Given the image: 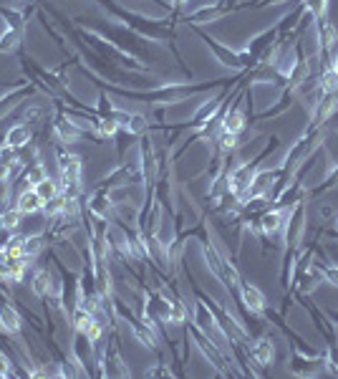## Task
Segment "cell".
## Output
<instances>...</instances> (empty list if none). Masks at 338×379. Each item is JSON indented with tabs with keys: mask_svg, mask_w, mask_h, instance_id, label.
Returning <instances> with one entry per match:
<instances>
[{
	"mask_svg": "<svg viewBox=\"0 0 338 379\" xmlns=\"http://www.w3.org/2000/svg\"><path fill=\"white\" fill-rule=\"evenodd\" d=\"M76 26L81 28L91 31V33L101 35L104 41H109L111 46H117L119 51H124L126 56L137 58V61L146 63L152 61V53H149V46H146V38L144 35H139L137 31L126 28V26H106V23H96V21H86V18H74Z\"/></svg>",
	"mask_w": 338,
	"mask_h": 379,
	"instance_id": "cell-1",
	"label": "cell"
},
{
	"mask_svg": "<svg viewBox=\"0 0 338 379\" xmlns=\"http://www.w3.org/2000/svg\"><path fill=\"white\" fill-rule=\"evenodd\" d=\"M96 3L104 8L111 18L121 21L126 28L137 31L139 35H144V38H149V41H169V43H172L174 28L167 21H159V18H146V15H139V13H131V10H124V8L119 6L117 0H96Z\"/></svg>",
	"mask_w": 338,
	"mask_h": 379,
	"instance_id": "cell-2",
	"label": "cell"
},
{
	"mask_svg": "<svg viewBox=\"0 0 338 379\" xmlns=\"http://www.w3.org/2000/svg\"><path fill=\"white\" fill-rule=\"evenodd\" d=\"M185 235L187 238H189V235H197V238H200L202 253H205V260H208V268L217 276V281L228 288V291H237V286H240V273H237V268H235L233 260H228V255H222L220 248L212 243L210 233L205 230V225L194 228V230H187Z\"/></svg>",
	"mask_w": 338,
	"mask_h": 379,
	"instance_id": "cell-3",
	"label": "cell"
},
{
	"mask_svg": "<svg viewBox=\"0 0 338 379\" xmlns=\"http://www.w3.org/2000/svg\"><path fill=\"white\" fill-rule=\"evenodd\" d=\"M194 294H197V298H200V301L205 303L210 311H212L214 321H217V326L222 329V334L228 337L230 346H233V344H248V342H250V331L245 329V323H242L237 316H233L228 309H225V306H220V303L214 301L212 296L205 294L200 286H194Z\"/></svg>",
	"mask_w": 338,
	"mask_h": 379,
	"instance_id": "cell-4",
	"label": "cell"
},
{
	"mask_svg": "<svg viewBox=\"0 0 338 379\" xmlns=\"http://www.w3.org/2000/svg\"><path fill=\"white\" fill-rule=\"evenodd\" d=\"M187 334L194 339L197 349L205 354V359H208L210 364L217 369V374H220V377H235V374H240V372H235V369H233V362H228V351L222 349V346L214 344L212 339H210L202 329H197V326H194V321L189 323Z\"/></svg>",
	"mask_w": 338,
	"mask_h": 379,
	"instance_id": "cell-5",
	"label": "cell"
},
{
	"mask_svg": "<svg viewBox=\"0 0 338 379\" xmlns=\"http://www.w3.org/2000/svg\"><path fill=\"white\" fill-rule=\"evenodd\" d=\"M56 165H58V180H61L63 192L76 197L81 190V157L56 147Z\"/></svg>",
	"mask_w": 338,
	"mask_h": 379,
	"instance_id": "cell-6",
	"label": "cell"
},
{
	"mask_svg": "<svg viewBox=\"0 0 338 379\" xmlns=\"http://www.w3.org/2000/svg\"><path fill=\"white\" fill-rule=\"evenodd\" d=\"M94 377H131L129 364L124 362L117 344V331H111V342L104 346V351L96 359V372Z\"/></svg>",
	"mask_w": 338,
	"mask_h": 379,
	"instance_id": "cell-7",
	"label": "cell"
},
{
	"mask_svg": "<svg viewBox=\"0 0 338 379\" xmlns=\"http://www.w3.org/2000/svg\"><path fill=\"white\" fill-rule=\"evenodd\" d=\"M53 134H56V140H58V144H74V142H81L89 137V129L81 124H76L74 121V117H69V114L63 112V104H61V99H53Z\"/></svg>",
	"mask_w": 338,
	"mask_h": 379,
	"instance_id": "cell-8",
	"label": "cell"
},
{
	"mask_svg": "<svg viewBox=\"0 0 338 379\" xmlns=\"http://www.w3.org/2000/svg\"><path fill=\"white\" fill-rule=\"evenodd\" d=\"M71 329L83 331L94 344H99L106 331V321H101V316L99 314H91V311L76 306V309L71 311Z\"/></svg>",
	"mask_w": 338,
	"mask_h": 379,
	"instance_id": "cell-9",
	"label": "cell"
},
{
	"mask_svg": "<svg viewBox=\"0 0 338 379\" xmlns=\"http://www.w3.org/2000/svg\"><path fill=\"white\" fill-rule=\"evenodd\" d=\"M71 354H74V359H76L78 364L83 367V372H86V377H94V372H96V349H94V342H91L83 331H74V342H71Z\"/></svg>",
	"mask_w": 338,
	"mask_h": 379,
	"instance_id": "cell-10",
	"label": "cell"
},
{
	"mask_svg": "<svg viewBox=\"0 0 338 379\" xmlns=\"http://www.w3.org/2000/svg\"><path fill=\"white\" fill-rule=\"evenodd\" d=\"M305 233V205L298 200L293 210L288 208V225H285V248L288 253H298Z\"/></svg>",
	"mask_w": 338,
	"mask_h": 379,
	"instance_id": "cell-11",
	"label": "cell"
},
{
	"mask_svg": "<svg viewBox=\"0 0 338 379\" xmlns=\"http://www.w3.org/2000/svg\"><path fill=\"white\" fill-rule=\"evenodd\" d=\"M35 92H38V86L31 84L28 78L13 81V84L6 89V92L0 94V119H3V117L10 112V109H15V106L21 104V101H28V99L33 96Z\"/></svg>",
	"mask_w": 338,
	"mask_h": 379,
	"instance_id": "cell-12",
	"label": "cell"
},
{
	"mask_svg": "<svg viewBox=\"0 0 338 379\" xmlns=\"http://www.w3.org/2000/svg\"><path fill=\"white\" fill-rule=\"evenodd\" d=\"M194 33L200 35L202 41H205V46H208L210 51L214 53V58L225 66V69H233V71H240V69H245L242 66V61H240V53H235V51H230L228 46H222L217 38H212L210 33H205V31L200 28V26H194Z\"/></svg>",
	"mask_w": 338,
	"mask_h": 379,
	"instance_id": "cell-13",
	"label": "cell"
},
{
	"mask_svg": "<svg viewBox=\"0 0 338 379\" xmlns=\"http://www.w3.org/2000/svg\"><path fill=\"white\" fill-rule=\"evenodd\" d=\"M285 218H288V208H273V210H265L257 218V233L262 235V240H273L278 233L283 230Z\"/></svg>",
	"mask_w": 338,
	"mask_h": 379,
	"instance_id": "cell-14",
	"label": "cell"
},
{
	"mask_svg": "<svg viewBox=\"0 0 338 379\" xmlns=\"http://www.w3.org/2000/svg\"><path fill=\"white\" fill-rule=\"evenodd\" d=\"M237 291H240V303L245 306V311H248V314H253V316L265 314V309H268V301H265V294H262L255 283H248V281H242V278H240V286H237Z\"/></svg>",
	"mask_w": 338,
	"mask_h": 379,
	"instance_id": "cell-15",
	"label": "cell"
},
{
	"mask_svg": "<svg viewBox=\"0 0 338 379\" xmlns=\"http://www.w3.org/2000/svg\"><path fill=\"white\" fill-rule=\"evenodd\" d=\"M0 331L8 339H21L23 331V316L15 309L13 303H8L6 298H0Z\"/></svg>",
	"mask_w": 338,
	"mask_h": 379,
	"instance_id": "cell-16",
	"label": "cell"
},
{
	"mask_svg": "<svg viewBox=\"0 0 338 379\" xmlns=\"http://www.w3.org/2000/svg\"><path fill=\"white\" fill-rule=\"evenodd\" d=\"M89 215L96 220H114L117 218V203L111 200L109 192H104V190H94L89 197Z\"/></svg>",
	"mask_w": 338,
	"mask_h": 379,
	"instance_id": "cell-17",
	"label": "cell"
},
{
	"mask_svg": "<svg viewBox=\"0 0 338 379\" xmlns=\"http://www.w3.org/2000/svg\"><path fill=\"white\" fill-rule=\"evenodd\" d=\"M248 354H250V359H253V364H255L260 372L276 364V344H273V339L270 337L257 339L255 344L248 346Z\"/></svg>",
	"mask_w": 338,
	"mask_h": 379,
	"instance_id": "cell-18",
	"label": "cell"
},
{
	"mask_svg": "<svg viewBox=\"0 0 338 379\" xmlns=\"http://www.w3.org/2000/svg\"><path fill=\"white\" fill-rule=\"evenodd\" d=\"M35 8H38V3L23 8V10H13V8L0 6V18L6 21V28L23 31V33H26V31H28V18H31V13H33Z\"/></svg>",
	"mask_w": 338,
	"mask_h": 379,
	"instance_id": "cell-19",
	"label": "cell"
},
{
	"mask_svg": "<svg viewBox=\"0 0 338 379\" xmlns=\"http://www.w3.org/2000/svg\"><path fill=\"white\" fill-rule=\"evenodd\" d=\"M8 147H15V149H23L28 147L31 142H33V132H31V126L26 121H15L13 126H8L6 137H3Z\"/></svg>",
	"mask_w": 338,
	"mask_h": 379,
	"instance_id": "cell-20",
	"label": "cell"
},
{
	"mask_svg": "<svg viewBox=\"0 0 338 379\" xmlns=\"http://www.w3.org/2000/svg\"><path fill=\"white\" fill-rule=\"evenodd\" d=\"M56 278L51 276V271H46V268H38L33 273V278H31V291H33V296H38V298H49V296H53L56 291Z\"/></svg>",
	"mask_w": 338,
	"mask_h": 379,
	"instance_id": "cell-21",
	"label": "cell"
},
{
	"mask_svg": "<svg viewBox=\"0 0 338 379\" xmlns=\"http://www.w3.org/2000/svg\"><path fill=\"white\" fill-rule=\"evenodd\" d=\"M43 200L38 197L33 187H23L15 197V208L23 212V215H33V212H43Z\"/></svg>",
	"mask_w": 338,
	"mask_h": 379,
	"instance_id": "cell-22",
	"label": "cell"
},
{
	"mask_svg": "<svg viewBox=\"0 0 338 379\" xmlns=\"http://www.w3.org/2000/svg\"><path fill=\"white\" fill-rule=\"evenodd\" d=\"M298 283H301V286H298L301 294H311V291H316L321 283H326L321 263H311V266H305L303 271H301V281H298Z\"/></svg>",
	"mask_w": 338,
	"mask_h": 379,
	"instance_id": "cell-23",
	"label": "cell"
},
{
	"mask_svg": "<svg viewBox=\"0 0 338 379\" xmlns=\"http://www.w3.org/2000/svg\"><path fill=\"white\" fill-rule=\"evenodd\" d=\"M336 43H338L336 28L331 26V21H326V15H321V18H318V46H321V53L328 56V53L336 49Z\"/></svg>",
	"mask_w": 338,
	"mask_h": 379,
	"instance_id": "cell-24",
	"label": "cell"
},
{
	"mask_svg": "<svg viewBox=\"0 0 338 379\" xmlns=\"http://www.w3.org/2000/svg\"><path fill=\"white\" fill-rule=\"evenodd\" d=\"M245 124H248V119H245V114L240 112V104H233L228 112L220 117V129H225V132L240 134L242 129H245Z\"/></svg>",
	"mask_w": 338,
	"mask_h": 379,
	"instance_id": "cell-25",
	"label": "cell"
},
{
	"mask_svg": "<svg viewBox=\"0 0 338 379\" xmlns=\"http://www.w3.org/2000/svg\"><path fill=\"white\" fill-rule=\"evenodd\" d=\"M308 74H311V63L305 61L301 53H296V61H293V66L285 71V78L290 81V86H301L305 78H308Z\"/></svg>",
	"mask_w": 338,
	"mask_h": 379,
	"instance_id": "cell-26",
	"label": "cell"
},
{
	"mask_svg": "<svg viewBox=\"0 0 338 379\" xmlns=\"http://www.w3.org/2000/svg\"><path fill=\"white\" fill-rule=\"evenodd\" d=\"M33 190L38 192V197H41L43 203H51L53 197H58V195L63 192L61 180H56V177H51V175L43 177L41 183H35V185H33Z\"/></svg>",
	"mask_w": 338,
	"mask_h": 379,
	"instance_id": "cell-27",
	"label": "cell"
},
{
	"mask_svg": "<svg viewBox=\"0 0 338 379\" xmlns=\"http://www.w3.org/2000/svg\"><path fill=\"white\" fill-rule=\"evenodd\" d=\"M214 144H217V152H220V155L230 157V155H235V149L240 147V134L220 129V132H217V140H214Z\"/></svg>",
	"mask_w": 338,
	"mask_h": 379,
	"instance_id": "cell-28",
	"label": "cell"
},
{
	"mask_svg": "<svg viewBox=\"0 0 338 379\" xmlns=\"http://www.w3.org/2000/svg\"><path fill=\"white\" fill-rule=\"evenodd\" d=\"M46 175H49V172H46V167H43V162L41 160H33V162H28L26 167H23L21 183H28V187H33V185L41 183Z\"/></svg>",
	"mask_w": 338,
	"mask_h": 379,
	"instance_id": "cell-29",
	"label": "cell"
},
{
	"mask_svg": "<svg viewBox=\"0 0 338 379\" xmlns=\"http://www.w3.org/2000/svg\"><path fill=\"white\" fill-rule=\"evenodd\" d=\"M169 323H174V326H185L187 323V306L177 294L169 296Z\"/></svg>",
	"mask_w": 338,
	"mask_h": 379,
	"instance_id": "cell-30",
	"label": "cell"
},
{
	"mask_svg": "<svg viewBox=\"0 0 338 379\" xmlns=\"http://www.w3.org/2000/svg\"><path fill=\"white\" fill-rule=\"evenodd\" d=\"M49 243V238H46V233H35V235H26V240H23V255H28V258H33L43 251V246Z\"/></svg>",
	"mask_w": 338,
	"mask_h": 379,
	"instance_id": "cell-31",
	"label": "cell"
},
{
	"mask_svg": "<svg viewBox=\"0 0 338 379\" xmlns=\"http://www.w3.org/2000/svg\"><path fill=\"white\" fill-rule=\"evenodd\" d=\"M69 197H74V195H66V192H61V195H58V197H53L51 203L43 205V215H46V218H49V220L61 218L63 210H66V203H69Z\"/></svg>",
	"mask_w": 338,
	"mask_h": 379,
	"instance_id": "cell-32",
	"label": "cell"
},
{
	"mask_svg": "<svg viewBox=\"0 0 338 379\" xmlns=\"http://www.w3.org/2000/svg\"><path fill=\"white\" fill-rule=\"evenodd\" d=\"M146 129H149V121L144 114H131L129 124L124 126V132H129L131 137H142V134H146Z\"/></svg>",
	"mask_w": 338,
	"mask_h": 379,
	"instance_id": "cell-33",
	"label": "cell"
},
{
	"mask_svg": "<svg viewBox=\"0 0 338 379\" xmlns=\"http://www.w3.org/2000/svg\"><path fill=\"white\" fill-rule=\"evenodd\" d=\"M321 92L323 94H338V69H326L321 74Z\"/></svg>",
	"mask_w": 338,
	"mask_h": 379,
	"instance_id": "cell-34",
	"label": "cell"
},
{
	"mask_svg": "<svg viewBox=\"0 0 338 379\" xmlns=\"http://www.w3.org/2000/svg\"><path fill=\"white\" fill-rule=\"evenodd\" d=\"M21 218H23V212L18 210V208H8V210H3V220H6V230L10 233V230H15L18 228V223H21Z\"/></svg>",
	"mask_w": 338,
	"mask_h": 379,
	"instance_id": "cell-35",
	"label": "cell"
},
{
	"mask_svg": "<svg viewBox=\"0 0 338 379\" xmlns=\"http://www.w3.org/2000/svg\"><path fill=\"white\" fill-rule=\"evenodd\" d=\"M13 367H15V362L10 357H8L6 351L0 349V377L6 379V377H13Z\"/></svg>",
	"mask_w": 338,
	"mask_h": 379,
	"instance_id": "cell-36",
	"label": "cell"
},
{
	"mask_svg": "<svg viewBox=\"0 0 338 379\" xmlns=\"http://www.w3.org/2000/svg\"><path fill=\"white\" fill-rule=\"evenodd\" d=\"M321 268H323L326 283H331V286L338 288V266H328V263H323V260H321Z\"/></svg>",
	"mask_w": 338,
	"mask_h": 379,
	"instance_id": "cell-37",
	"label": "cell"
},
{
	"mask_svg": "<svg viewBox=\"0 0 338 379\" xmlns=\"http://www.w3.org/2000/svg\"><path fill=\"white\" fill-rule=\"evenodd\" d=\"M326 364H328V369L338 372V344H336V342H331V344H328V354H326Z\"/></svg>",
	"mask_w": 338,
	"mask_h": 379,
	"instance_id": "cell-38",
	"label": "cell"
},
{
	"mask_svg": "<svg viewBox=\"0 0 338 379\" xmlns=\"http://www.w3.org/2000/svg\"><path fill=\"white\" fill-rule=\"evenodd\" d=\"M172 369H169V367H164L162 364V362H159L157 367H154V369H146L144 372V377H172Z\"/></svg>",
	"mask_w": 338,
	"mask_h": 379,
	"instance_id": "cell-39",
	"label": "cell"
},
{
	"mask_svg": "<svg viewBox=\"0 0 338 379\" xmlns=\"http://www.w3.org/2000/svg\"><path fill=\"white\" fill-rule=\"evenodd\" d=\"M41 117H43V109H41V106H31V109H26V112H23V121H28V124L38 121Z\"/></svg>",
	"mask_w": 338,
	"mask_h": 379,
	"instance_id": "cell-40",
	"label": "cell"
},
{
	"mask_svg": "<svg viewBox=\"0 0 338 379\" xmlns=\"http://www.w3.org/2000/svg\"><path fill=\"white\" fill-rule=\"evenodd\" d=\"M187 3H189V0H172V13H180Z\"/></svg>",
	"mask_w": 338,
	"mask_h": 379,
	"instance_id": "cell-41",
	"label": "cell"
},
{
	"mask_svg": "<svg viewBox=\"0 0 338 379\" xmlns=\"http://www.w3.org/2000/svg\"><path fill=\"white\" fill-rule=\"evenodd\" d=\"M283 3H290V0H260V6H283Z\"/></svg>",
	"mask_w": 338,
	"mask_h": 379,
	"instance_id": "cell-42",
	"label": "cell"
},
{
	"mask_svg": "<svg viewBox=\"0 0 338 379\" xmlns=\"http://www.w3.org/2000/svg\"><path fill=\"white\" fill-rule=\"evenodd\" d=\"M6 230V220H3V208H0V233Z\"/></svg>",
	"mask_w": 338,
	"mask_h": 379,
	"instance_id": "cell-43",
	"label": "cell"
},
{
	"mask_svg": "<svg viewBox=\"0 0 338 379\" xmlns=\"http://www.w3.org/2000/svg\"><path fill=\"white\" fill-rule=\"evenodd\" d=\"M336 69H338V63H336Z\"/></svg>",
	"mask_w": 338,
	"mask_h": 379,
	"instance_id": "cell-44",
	"label": "cell"
},
{
	"mask_svg": "<svg viewBox=\"0 0 338 379\" xmlns=\"http://www.w3.org/2000/svg\"><path fill=\"white\" fill-rule=\"evenodd\" d=\"M0 142H3V140H0Z\"/></svg>",
	"mask_w": 338,
	"mask_h": 379,
	"instance_id": "cell-45",
	"label": "cell"
}]
</instances>
